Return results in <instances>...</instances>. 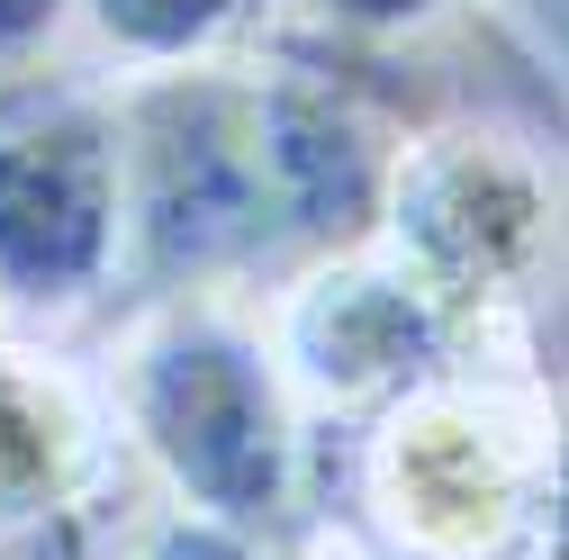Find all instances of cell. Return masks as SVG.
<instances>
[{
  "instance_id": "cell-1",
  "label": "cell",
  "mask_w": 569,
  "mask_h": 560,
  "mask_svg": "<svg viewBox=\"0 0 569 560\" xmlns=\"http://www.w3.org/2000/svg\"><path fill=\"white\" fill-rule=\"evenodd\" d=\"M560 407L479 353L389 398L362 434V507L389 560H542Z\"/></svg>"
},
{
  "instance_id": "cell-2",
  "label": "cell",
  "mask_w": 569,
  "mask_h": 560,
  "mask_svg": "<svg viewBox=\"0 0 569 560\" xmlns=\"http://www.w3.org/2000/svg\"><path fill=\"white\" fill-rule=\"evenodd\" d=\"M118 426L146 443V461L172 479L190 516L218 524H280L299 507V380L280 343L244 326L218 290L208 299H163L127 343L118 371Z\"/></svg>"
},
{
  "instance_id": "cell-3",
  "label": "cell",
  "mask_w": 569,
  "mask_h": 560,
  "mask_svg": "<svg viewBox=\"0 0 569 560\" xmlns=\"http://www.w3.org/2000/svg\"><path fill=\"white\" fill-rule=\"evenodd\" d=\"M127 109V280L154 299H208L253 271L290 208L262 146V91L236 63H199L163 82H118Z\"/></svg>"
},
{
  "instance_id": "cell-4",
  "label": "cell",
  "mask_w": 569,
  "mask_h": 560,
  "mask_svg": "<svg viewBox=\"0 0 569 560\" xmlns=\"http://www.w3.org/2000/svg\"><path fill=\"white\" fill-rule=\"evenodd\" d=\"M127 280V109L118 82L0 91V308L82 317Z\"/></svg>"
},
{
  "instance_id": "cell-5",
  "label": "cell",
  "mask_w": 569,
  "mask_h": 560,
  "mask_svg": "<svg viewBox=\"0 0 569 560\" xmlns=\"http://www.w3.org/2000/svg\"><path fill=\"white\" fill-rule=\"evenodd\" d=\"M371 244H389L425 290H435V299L488 343L497 317L525 299V280H533V271L551 262V244H560L551 163L525 154L516 136H488V127L407 136Z\"/></svg>"
},
{
  "instance_id": "cell-6",
  "label": "cell",
  "mask_w": 569,
  "mask_h": 560,
  "mask_svg": "<svg viewBox=\"0 0 569 560\" xmlns=\"http://www.w3.org/2000/svg\"><path fill=\"white\" fill-rule=\"evenodd\" d=\"M271 343H280L290 380L317 407H352V416H380L416 380H435V371L479 353V334L371 236L326 253L299 290L280 299Z\"/></svg>"
},
{
  "instance_id": "cell-7",
  "label": "cell",
  "mask_w": 569,
  "mask_h": 560,
  "mask_svg": "<svg viewBox=\"0 0 569 560\" xmlns=\"http://www.w3.org/2000/svg\"><path fill=\"white\" fill-rule=\"evenodd\" d=\"M118 398L37 343H0V533L46 524L109 470Z\"/></svg>"
},
{
  "instance_id": "cell-8",
  "label": "cell",
  "mask_w": 569,
  "mask_h": 560,
  "mask_svg": "<svg viewBox=\"0 0 569 560\" xmlns=\"http://www.w3.org/2000/svg\"><path fill=\"white\" fill-rule=\"evenodd\" d=\"M280 0H73V28L109 63V82H163L227 63Z\"/></svg>"
},
{
  "instance_id": "cell-9",
  "label": "cell",
  "mask_w": 569,
  "mask_h": 560,
  "mask_svg": "<svg viewBox=\"0 0 569 560\" xmlns=\"http://www.w3.org/2000/svg\"><path fill=\"white\" fill-rule=\"evenodd\" d=\"M146 560H271L262 551V533H244V524H218V516H172V524H154V542H146Z\"/></svg>"
},
{
  "instance_id": "cell-10",
  "label": "cell",
  "mask_w": 569,
  "mask_h": 560,
  "mask_svg": "<svg viewBox=\"0 0 569 560\" xmlns=\"http://www.w3.org/2000/svg\"><path fill=\"white\" fill-rule=\"evenodd\" d=\"M308 10L335 28V37H407L425 19H443L452 0H308Z\"/></svg>"
},
{
  "instance_id": "cell-11",
  "label": "cell",
  "mask_w": 569,
  "mask_h": 560,
  "mask_svg": "<svg viewBox=\"0 0 569 560\" xmlns=\"http://www.w3.org/2000/svg\"><path fill=\"white\" fill-rule=\"evenodd\" d=\"M73 19V0H0V63H19L37 37H54Z\"/></svg>"
},
{
  "instance_id": "cell-12",
  "label": "cell",
  "mask_w": 569,
  "mask_h": 560,
  "mask_svg": "<svg viewBox=\"0 0 569 560\" xmlns=\"http://www.w3.org/2000/svg\"><path fill=\"white\" fill-rule=\"evenodd\" d=\"M560 407V443H551V516H542V560H569V398Z\"/></svg>"
}]
</instances>
